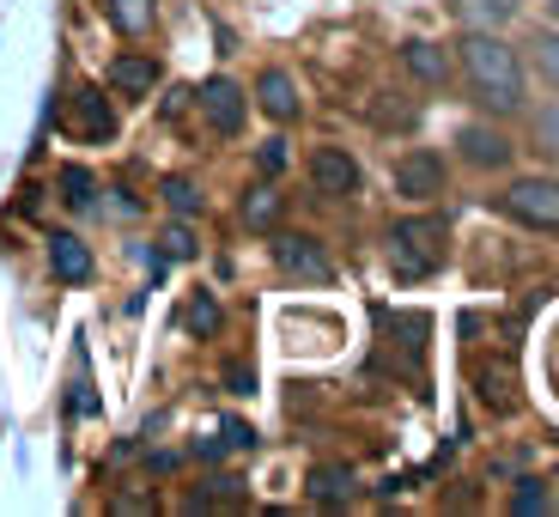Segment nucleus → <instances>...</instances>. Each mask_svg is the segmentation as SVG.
<instances>
[{
	"label": "nucleus",
	"instance_id": "6",
	"mask_svg": "<svg viewBox=\"0 0 559 517\" xmlns=\"http://www.w3.org/2000/svg\"><path fill=\"white\" fill-rule=\"evenodd\" d=\"M395 196H407V201H432V196H444V158L438 153H426V146H414V153L395 165Z\"/></svg>",
	"mask_w": 559,
	"mask_h": 517
},
{
	"label": "nucleus",
	"instance_id": "26",
	"mask_svg": "<svg viewBox=\"0 0 559 517\" xmlns=\"http://www.w3.org/2000/svg\"><path fill=\"white\" fill-rule=\"evenodd\" d=\"M535 134H542V146H547V153H559V110H542Z\"/></svg>",
	"mask_w": 559,
	"mask_h": 517
},
{
	"label": "nucleus",
	"instance_id": "24",
	"mask_svg": "<svg viewBox=\"0 0 559 517\" xmlns=\"http://www.w3.org/2000/svg\"><path fill=\"white\" fill-rule=\"evenodd\" d=\"M165 201H170V213H195V208H201V196H195V183H177V177L165 183Z\"/></svg>",
	"mask_w": 559,
	"mask_h": 517
},
{
	"label": "nucleus",
	"instance_id": "16",
	"mask_svg": "<svg viewBox=\"0 0 559 517\" xmlns=\"http://www.w3.org/2000/svg\"><path fill=\"white\" fill-rule=\"evenodd\" d=\"M456 13L468 31H499L518 19V0H456Z\"/></svg>",
	"mask_w": 559,
	"mask_h": 517
},
{
	"label": "nucleus",
	"instance_id": "11",
	"mask_svg": "<svg viewBox=\"0 0 559 517\" xmlns=\"http://www.w3.org/2000/svg\"><path fill=\"white\" fill-rule=\"evenodd\" d=\"M255 104H262L274 122H293V116H298V85H293V73H286V68H267L262 80H255Z\"/></svg>",
	"mask_w": 559,
	"mask_h": 517
},
{
	"label": "nucleus",
	"instance_id": "18",
	"mask_svg": "<svg viewBox=\"0 0 559 517\" xmlns=\"http://www.w3.org/2000/svg\"><path fill=\"white\" fill-rule=\"evenodd\" d=\"M61 201H68L73 213H92V208H98V177L80 171V165H68V171H61Z\"/></svg>",
	"mask_w": 559,
	"mask_h": 517
},
{
	"label": "nucleus",
	"instance_id": "21",
	"mask_svg": "<svg viewBox=\"0 0 559 517\" xmlns=\"http://www.w3.org/2000/svg\"><path fill=\"white\" fill-rule=\"evenodd\" d=\"M511 512H518V517L554 512V493H547V481H518V493H511Z\"/></svg>",
	"mask_w": 559,
	"mask_h": 517
},
{
	"label": "nucleus",
	"instance_id": "3",
	"mask_svg": "<svg viewBox=\"0 0 559 517\" xmlns=\"http://www.w3.org/2000/svg\"><path fill=\"white\" fill-rule=\"evenodd\" d=\"M499 208L530 232H559V177H518L499 196Z\"/></svg>",
	"mask_w": 559,
	"mask_h": 517
},
{
	"label": "nucleus",
	"instance_id": "12",
	"mask_svg": "<svg viewBox=\"0 0 559 517\" xmlns=\"http://www.w3.org/2000/svg\"><path fill=\"white\" fill-rule=\"evenodd\" d=\"M49 268H56L61 286H80V280H92V250H85L73 232H56V238H49Z\"/></svg>",
	"mask_w": 559,
	"mask_h": 517
},
{
	"label": "nucleus",
	"instance_id": "8",
	"mask_svg": "<svg viewBox=\"0 0 559 517\" xmlns=\"http://www.w3.org/2000/svg\"><path fill=\"white\" fill-rule=\"evenodd\" d=\"M310 183H317L322 196H353V189H359V158H353L347 146H317Z\"/></svg>",
	"mask_w": 559,
	"mask_h": 517
},
{
	"label": "nucleus",
	"instance_id": "20",
	"mask_svg": "<svg viewBox=\"0 0 559 517\" xmlns=\"http://www.w3.org/2000/svg\"><path fill=\"white\" fill-rule=\"evenodd\" d=\"M182 329H189L195 341H207L213 329H219V298H213V293H195V298H189V310H182Z\"/></svg>",
	"mask_w": 559,
	"mask_h": 517
},
{
	"label": "nucleus",
	"instance_id": "23",
	"mask_svg": "<svg viewBox=\"0 0 559 517\" xmlns=\"http://www.w3.org/2000/svg\"><path fill=\"white\" fill-rule=\"evenodd\" d=\"M286 158H293V153H286V140H280V134H267L262 146H255V165H262V177H280V171H286Z\"/></svg>",
	"mask_w": 559,
	"mask_h": 517
},
{
	"label": "nucleus",
	"instance_id": "9",
	"mask_svg": "<svg viewBox=\"0 0 559 517\" xmlns=\"http://www.w3.org/2000/svg\"><path fill=\"white\" fill-rule=\"evenodd\" d=\"M456 146H462V158H468V165H480V171L511 165V153H518V146H511L499 128H487V122H468V128L456 134Z\"/></svg>",
	"mask_w": 559,
	"mask_h": 517
},
{
	"label": "nucleus",
	"instance_id": "19",
	"mask_svg": "<svg viewBox=\"0 0 559 517\" xmlns=\"http://www.w3.org/2000/svg\"><path fill=\"white\" fill-rule=\"evenodd\" d=\"M110 19L128 31V37H146V31L158 25V7L153 0H110Z\"/></svg>",
	"mask_w": 559,
	"mask_h": 517
},
{
	"label": "nucleus",
	"instance_id": "25",
	"mask_svg": "<svg viewBox=\"0 0 559 517\" xmlns=\"http://www.w3.org/2000/svg\"><path fill=\"white\" fill-rule=\"evenodd\" d=\"M535 61H542V73L559 85V37H554V31H547V37H535Z\"/></svg>",
	"mask_w": 559,
	"mask_h": 517
},
{
	"label": "nucleus",
	"instance_id": "7",
	"mask_svg": "<svg viewBox=\"0 0 559 517\" xmlns=\"http://www.w3.org/2000/svg\"><path fill=\"white\" fill-rule=\"evenodd\" d=\"M201 110H207V122L219 128V134H238L243 116H250V98H243V85H238V80L213 73V80L201 85Z\"/></svg>",
	"mask_w": 559,
	"mask_h": 517
},
{
	"label": "nucleus",
	"instance_id": "5",
	"mask_svg": "<svg viewBox=\"0 0 559 517\" xmlns=\"http://www.w3.org/2000/svg\"><path fill=\"white\" fill-rule=\"evenodd\" d=\"M274 268L286 280H329V274H335L329 250H322L310 232H286V238H274Z\"/></svg>",
	"mask_w": 559,
	"mask_h": 517
},
{
	"label": "nucleus",
	"instance_id": "17",
	"mask_svg": "<svg viewBox=\"0 0 559 517\" xmlns=\"http://www.w3.org/2000/svg\"><path fill=\"white\" fill-rule=\"evenodd\" d=\"M280 208H286V201H280V189L255 183L250 196H243V225H250V232H274V225H280Z\"/></svg>",
	"mask_w": 559,
	"mask_h": 517
},
{
	"label": "nucleus",
	"instance_id": "1",
	"mask_svg": "<svg viewBox=\"0 0 559 517\" xmlns=\"http://www.w3.org/2000/svg\"><path fill=\"white\" fill-rule=\"evenodd\" d=\"M462 73H468V92L487 110H499V116L523 110V61L499 31H468L462 37Z\"/></svg>",
	"mask_w": 559,
	"mask_h": 517
},
{
	"label": "nucleus",
	"instance_id": "4",
	"mask_svg": "<svg viewBox=\"0 0 559 517\" xmlns=\"http://www.w3.org/2000/svg\"><path fill=\"white\" fill-rule=\"evenodd\" d=\"M61 128L73 140H85V146H104V140H116V104L98 85H73L68 104H61Z\"/></svg>",
	"mask_w": 559,
	"mask_h": 517
},
{
	"label": "nucleus",
	"instance_id": "22",
	"mask_svg": "<svg viewBox=\"0 0 559 517\" xmlns=\"http://www.w3.org/2000/svg\"><path fill=\"white\" fill-rule=\"evenodd\" d=\"M158 244H165V262H189V256L201 250V244H195V232H189V225H170V232H165V238H158Z\"/></svg>",
	"mask_w": 559,
	"mask_h": 517
},
{
	"label": "nucleus",
	"instance_id": "13",
	"mask_svg": "<svg viewBox=\"0 0 559 517\" xmlns=\"http://www.w3.org/2000/svg\"><path fill=\"white\" fill-rule=\"evenodd\" d=\"M475 384H480V402H487L492 414H511V408H518V372H511V360L480 365Z\"/></svg>",
	"mask_w": 559,
	"mask_h": 517
},
{
	"label": "nucleus",
	"instance_id": "10",
	"mask_svg": "<svg viewBox=\"0 0 559 517\" xmlns=\"http://www.w3.org/2000/svg\"><path fill=\"white\" fill-rule=\"evenodd\" d=\"M310 500L317 505H353L359 500V475H353L347 462H317V469H310Z\"/></svg>",
	"mask_w": 559,
	"mask_h": 517
},
{
	"label": "nucleus",
	"instance_id": "2",
	"mask_svg": "<svg viewBox=\"0 0 559 517\" xmlns=\"http://www.w3.org/2000/svg\"><path fill=\"white\" fill-rule=\"evenodd\" d=\"M444 262V220H395L390 225V268L395 280H426Z\"/></svg>",
	"mask_w": 559,
	"mask_h": 517
},
{
	"label": "nucleus",
	"instance_id": "27",
	"mask_svg": "<svg viewBox=\"0 0 559 517\" xmlns=\"http://www.w3.org/2000/svg\"><path fill=\"white\" fill-rule=\"evenodd\" d=\"M547 13H554V19H559V0H547Z\"/></svg>",
	"mask_w": 559,
	"mask_h": 517
},
{
	"label": "nucleus",
	"instance_id": "14",
	"mask_svg": "<svg viewBox=\"0 0 559 517\" xmlns=\"http://www.w3.org/2000/svg\"><path fill=\"white\" fill-rule=\"evenodd\" d=\"M110 85L128 92V98H146V92L158 85V61L153 56H116L110 61Z\"/></svg>",
	"mask_w": 559,
	"mask_h": 517
},
{
	"label": "nucleus",
	"instance_id": "15",
	"mask_svg": "<svg viewBox=\"0 0 559 517\" xmlns=\"http://www.w3.org/2000/svg\"><path fill=\"white\" fill-rule=\"evenodd\" d=\"M402 61H407V73H414L419 85H444L450 80V56L438 49V43H426V37H414L402 49Z\"/></svg>",
	"mask_w": 559,
	"mask_h": 517
}]
</instances>
